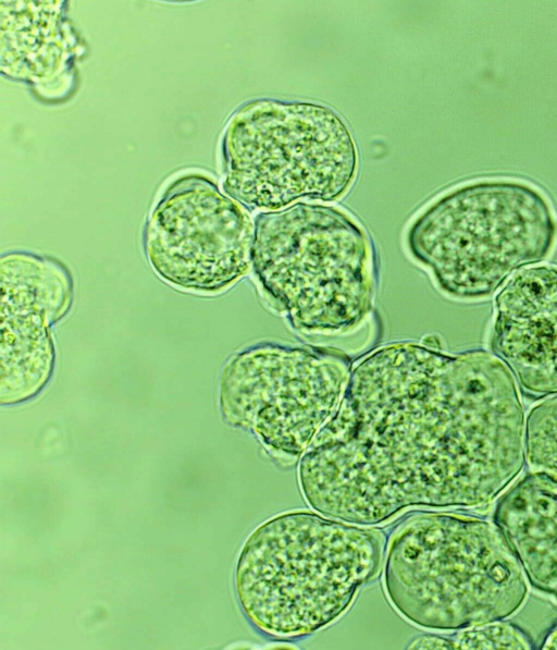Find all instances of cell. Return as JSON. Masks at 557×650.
Returning a JSON list of instances; mask_svg holds the SVG:
<instances>
[{
	"label": "cell",
	"mask_w": 557,
	"mask_h": 650,
	"mask_svg": "<svg viewBox=\"0 0 557 650\" xmlns=\"http://www.w3.org/2000/svg\"><path fill=\"white\" fill-rule=\"evenodd\" d=\"M516 380L492 352L392 342L354 367L344 396L298 461L318 513L374 526L409 507H476L524 465Z\"/></svg>",
	"instance_id": "1"
},
{
	"label": "cell",
	"mask_w": 557,
	"mask_h": 650,
	"mask_svg": "<svg viewBox=\"0 0 557 650\" xmlns=\"http://www.w3.org/2000/svg\"><path fill=\"white\" fill-rule=\"evenodd\" d=\"M386 537L309 511L259 525L238 555L239 606L259 631L277 639L313 634L338 620L382 567Z\"/></svg>",
	"instance_id": "2"
},
{
	"label": "cell",
	"mask_w": 557,
	"mask_h": 650,
	"mask_svg": "<svg viewBox=\"0 0 557 650\" xmlns=\"http://www.w3.org/2000/svg\"><path fill=\"white\" fill-rule=\"evenodd\" d=\"M383 582L398 614L431 630L504 620L528 594L523 569L496 524L448 512L399 520L387 539Z\"/></svg>",
	"instance_id": "3"
},
{
	"label": "cell",
	"mask_w": 557,
	"mask_h": 650,
	"mask_svg": "<svg viewBox=\"0 0 557 650\" xmlns=\"http://www.w3.org/2000/svg\"><path fill=\"white\" fill-rule=\"evenodd\" d=\"M251 270L268 304L305 335L352 333L374 306L372 241L351 214L333 205L299 201L259 212Z\"/></svg>",
	"instance_id": "4"
},
{
	"label": "cell",
	"mask_w": 557,
	"mask_h": 650,
	"mask_svg": "<svg viewBox=\"0 0 557 650\" xmlns=\"http://www.w3.org/2000/svg\"><path fill=\"white\" fill-rule=\"evenodd\" d=\"M557 220L543 194L511 180L457 186L425 206L406 232L410 256L457 301H481L516 272L546 260Z\"/></svg>",
	"instance_id": "5"
},
{
	"label": "cell",
	"mask_w": 557,
	"mask_h": 650,
	"mask_svg": "<svg viewBox=\"0 0 557 650\" xmlns=\"http://www.w3.org/2000/svg\"><path fill=\"white\" fill-rule=\"evenodd\" d=\"M221 154L224 193L259 212L302 199L338 200L352 186L359 162L352 134L335 110L277 98L238 107L226 123Z\"/></svg>",
	"instance_id": "6"
},
{
	"label": "cell",
	"mask_w": 557,
	"mask_h": 650,
	"mask_svg": "<svg viewBox=\"0 0 557 650\" xmlns=\"http://www.w3.org/2000/svg\"><path fill=\"white\" fill-rule=\"evenodd\" d=\"M351 370L350 357L337 348L258 342L226 361L220 409L278 465H294L336 412Z\"/></svg>",
	"instance_id": "7"
},
{
	"label": "cell",
	"mask_w": 557,
	"mask_h": 650,
	"mask_svg": "<svg viewBox=\"0 0 557 650\" xmlns=\"http://www.w3.org/2000/svg\"><path fill=\"white\" fill-rule=\"evenodd\" d=\"M253 220L208 176L174 180L152 208L144 232L148 262L168 283L218 293L251 269Z\"/></svg>",
	"instance_id": "8"
},
{
	"label": "cell",
	"mask_w": 557,
	"mask_h": 650,
	"mask_svg": "<svg viewBox=\"0 0 557 650\" xmlns=\"http://www.w3.org/2000/svg\"><path fill=\"white\" fill-rule=\"evenodd\" d=\"M0 403L20 404L36 396L54 367L51 328L69 311L73 285L62 263L13 252L0 260Z\"/></svg>",
	"instance_id": "9"
},
{
	"label": "cell",
	"mask_w": 557,
	"mask_h": 650,
	"mask_svg": "<svg viewBox=\"0 0 557 650\" xmlns=\"http://www.w3.org/2000/svg\"><path fill=\"white\" fill-rule=\"evenodd\" d=\"M490 345L531 395L557 394V267L516 272L497 292Z\"/></svg>",
	"instance_id": "10"
},
{
	"label": "cell",
	"mask_w": 557,
	"mask_h": 650,
	"mask_svg": "<svg viewBox=\"0 0 557 650\" xmlns=\"http://www.w3.org/2000/svg\"><path fill=\"white\" fill-rule=\"evenodd\" d=\"M494 523L529 581L557 599V481L529 473L499 498Z\"/></svg>",
	"instance_id": "11"
},
{
	"label": "cell",
	"mask_w": 557,
	"mask_h": 650,
	"mask_svg": "<svg viewBox=\"0 0 557 650\" xmlns=\"http://www.w3.org/2000/svg\"><path fill=\"white\" fill-rule=\"evenodd\" d=\"M2 72L37 89L61 81L73 63L76 39L61 2H1Z\"/></svg>",
	"instance_id": "12"
},
{
	"label": "cell",
	"mask_w": 557,
	"mask_h": 650,
	"mask_svg": "<svg viewBox=\"0 0 557 650\" xmlns=\"http://www.w3.org/2000/svg\"><path fill=\"white\" fill-rule=\"evenodd\" d=\"M524 461L530 473L557 481V394L534 405L527 416Z\"/></svg>",
	"instance_id": "13"
},
{
	"label": "cell",
	"mask_w": 557,
	"mask_h": 650,
	"mask_svg": "<svg viewBox=\"0 0 557 650\" xmlns=\"http://www.w3.org/2000/svg\"><path fill=\"white\" fill-rule=\"evenodd\" d=\"M453 649L530 650L531 637L519 626L497 620L456 630L447 636Z\"/></svg>",
	"instance_id": "14"
},
{
	"label": "cell",
	"mask_w": 557,
	"mask_h": 650,
	"mask_svg": "<svg viewBox=\"0 0 557 650\" xmlns=\"http://www.w3.org/2000/svg\"><path fill=\"white\" fill-rule=\"evenodd\" d=\"M407 649H453L447 636L422 634L414 637Z\"/></svg>",
	"instance_id": "15"
},
{
	"label": "cell",
	"mask_w": 557,
	"mask_h": 650,
	"mask_svg": "<svg viewBox=\"0 0 557 650\" xmlns=\"http://www.w3.org/2000/svg\"><path fill=\"white\" fill-rule=\"evenodd\" d=\"M541 649L557 650V623L549 629L543 639Z\"/></svg>",
	"instance_id": "16"
}]
</instances>
